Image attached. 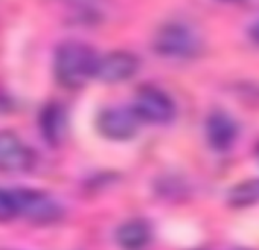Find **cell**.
Returning <instances> with one entry per match:
<instances>
[{
    "instance_id": "cell-1",
    "label": "cell",
    "mask_w": 259,
    "mask_h": 250,
    "mask_svg": "<svg viewBox=\"0 0 259 250\" xmlns=\"http://www.w3.org/2000/svg\"><path fill=\"white\" fill-rule=\"evenodd\" d=\"M98 60L99 57L85 43H61L54 58L55 78L66 89H79L96 76Z\"/></svg>"
},
{
    "instance_id": "cell-2",
    "label": "cell",
    "mask_w": 259,
    "mask_h": 250,
    "mask_svg": "<svg viewBox=\"0 0 259 250\" xmlns=\"http://www.w3.org/2000/svg\"><path fill=\"white\" fill-rule=\"evenodd\" d=\"M154 49L166 58H191L201 49V40L183 23H168L154 37Z\"/></svg>"
},
{
    "instance_id": "cell-3",
    "label": "cell",
    "mask_w": 259,
    "mask_h": 250,
    "mask_svg": "<svg viewBox=\"0 0 259 250\" xmlns=\"http://www.w3.org/2000/svg\"><path fill=\"white\" fill-rule=\"evenodd\" d=\"M13 195L16 198L19 217H25L32 223L49 224L60 220L63 215L61 206L46 192L20 188L14 189Z\"/></svg>"
},
{
    "instance_id": "cell-4",
    "label": "cell",
    "mask_w": 259,
    "mask_h": 250,
    "mask_svg": "<svg viewBox=\"0 0 259 250\" xmlns=\"http://www.w3.org/2000/svg\"><path fill=\"white\" fill-rule=\"evenodd\" d=\"M135 113L142 122L166 123L176 116V104L172 98L159 87H142L133 102Z\"/></svg>"
},
{
    "instance_id": "cell-5",
    "label": "cell",
    "mask_w": 259,
    "mask_h": 250,
    "mask_svg": "<svg viewBox=\"0 0 259 250\" xmlns=\"http://www.w3.org/2000/svg\"><path fill=\"white\" fill-rule=\"evenodd\" d=\"M141 122L142 120L138 117L133 108L110 107L99 113L98 130L107 139L128 141L138 133Z\"/></svg>"
},
{
    "instance_id": "cell-6",
    "label": "cell",
    "mask_w": 259,
    "mask_h": 250,
    "mask_svg": "<svg viewBox=\"0 0 259 250\" xmlns=\"http://www.w3.org/2000/svg\"><path fill=\"white\" fill-rule=\"evenodd\" d=\"M35 165V153L13 132H0V171L25 173Z\"/></svg>"
},
{
    "instance_id": "cell-7",
    "label": "cell",
    "mask_w": 259,
    "mask_h": 250,
    "mask_svg": "<svg viewBox=\"0 0 259 250\" xmlns=\"http://www.w3.org/2000/svg\"><path fill=\"white\" fill-rule=\"evenodd\" d=\"M139 70V58L126 51H114L99 57L96 76L107 84H117L132 78Z\"/></svg>"
},
{
    "instance_id": "cell-8",
    "label": "cell",
    "mask_w": 259,
    "mask_h": 250,
    "mask_svg": "<svg viewBox=\"0 0 259 250\" xmlns=\"http://www.w3.org/2000/svg\"><path fill=\"white\" fill-rule=\"evenodd\" d=\"M206 135L212 148L218 151H224L232 147L236 139L238 127L235 120L224 113H213L207 119Z\"/></svg>"
},
{
    "instance_id": "cell-9",
    "label": "cell",
    "mask_w": 259,
    "mask_h": 250,
    "mask_svg": "<svg viewBox=\"0 0 259 250\" xmlns=\"http://www.w3.org/2000/svg\"><path fill=\"white\" fill-rule=\"evenodd\" d=\"M41 135L49 145H60L66 136L67 120L64 108L60 104H48L40 114Z\"/></svg>"
},
{
    "instance_id": "cell-10",
    "label": "cell",
    "mask_w": 259,
    "mask_h": 250,
    "mask_svg": "<svg viewBox=\"0 0 259 250\" xmlns=\"http://www.w3.org/2000/svg\"><path fill=\"white\" fill-rule=\"evenodd\" d=\"M150 226L142 220H130L123 223L116 232V239L119 245L126 250L142 248L150 241Z\"/></svg>"
},
{
    "instance_id": "cell-11",
    "label": "cell",
    "mask_w": 259,
    "mask_h": 250,
    "mask_svg": "<svg viewBox=\"0 0 259 250\" xmlns=\"http://www.w3.org/2000/svg\"><path fill=\"white\" fill-rule=\"evenodd\" d=\"M229 203L233 207H247L259 203V179L241 182L229 192Z\"/></svg>"
},
{
    "instance_id": "cell-12",
    "label": "cell",
    "mask_w": 259,
    "mask_h": 250,
    "mask_svg": "<svg viewBox=\"0 0 259 250\" xmlns=\"http://www.w3.org/2000/svg\"><path fill=\"white\" fill-rule=\"evenodd\" d=\"M16 217H19V211L13 191L0 189V223L11 221Z\"/></svg>"
},
{
    "instance_id": "cell-13",
    "label": "cell",
    "mask_w": 259,
    "mask_h": 250,
    "mask_svg": "<svg viewBox=\"0 0 259 250\" xmlns=\"http://www.w3.org/2000/svg\"><path fill=\"white\" fill-rule=\"evenodd\" d=\"M253 35H254V38H256V41L259 43V23L254 26V29H253Z\"/></svg>"
},
{
    "instance_id": "cell-14",
    "label": "cell",
    "mask_w": 259,
    "mask_h": 250,
    "mask_svg": "<svg viewBox=\"0 0 259 250\" xmlns=\"http://www.w3.org/2000/svg\"><path fill=\"white\" fill-rule=\"evenodd\" d=\"M232 250H251V248H242V247H238V248H232Z\"/></svg>"
}]
</instances>
